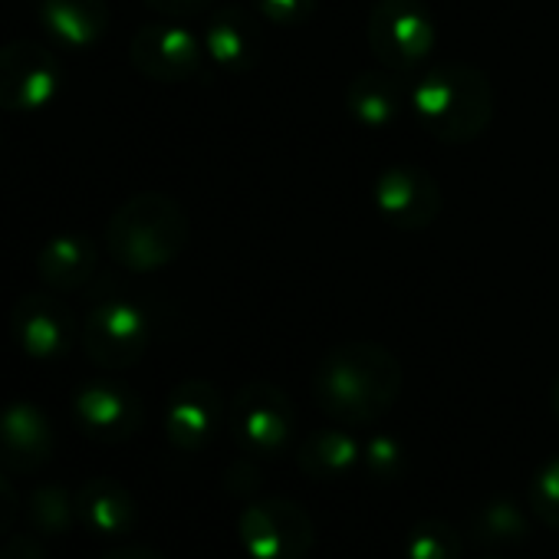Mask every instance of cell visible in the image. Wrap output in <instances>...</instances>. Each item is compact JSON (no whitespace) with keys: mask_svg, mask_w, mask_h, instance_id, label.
Returning <instances> with one entry per match:
<instances>
[{"mask_svg":"<svg viewBox=\"0 0 559 559\" xmlns=\"http://www.w3.org/2000/svg\"><path fill=\"white\" fill-rule=\"evenodd\" d=\"M399 395L402 362L392 349L369 340L333 346L313 376V399L320 412L343 428H362L385 418Z\"/></svg>","mask_w":559,"mask_h":559,"instance_id":"6da1fadb","label":"cell"},{"mask_svg":"<svg viewBox=\"0 0 559 559\" xmlns=\"http://www.w3.org/2000/svg\"><path fill=\"white\" fill-rule=\"evenodd\" d=\"M412 109L431 139L467 145L493 122V83L471 63H444L415 83Z\"/></svg>","mask_w":559,"mask_h":559,"instance_id":"7a4b0ae2","label":"cell"},{"mask_svg":"<svg viewBox=\"0 0 559 559\" xmlns=\"http://www.w3.org/2000/svg\"><path fill=\"white\" fill-rule=\"evenodd\" d=\"M191 240L185 207L165 191H139L106 224L112 260L132 273H155L175 263Z\"/></svg>","mask_w":559,"mask_h":559,"instance_id":"3957f363","label":"cell"},{"mask_svg":"<svg viewBox=\"0 0 559 559\" xmlns=\"http://www.w3.org/2000/svg\"><path fill=\"white\" fill-rule=\"evenodd\" d=\"M237 539L247 559H307L317 523L294 497H263L240 513Z\"/></svg>","mask_w":559,"mask_h":559,"instance_id":"277c9868","label":"cell"},{"mask_svg":"<svg viewBox=\"0 0 559 559\" xmlns=\"http://www.w3.org/2000/svg\"><path fill=\"white\" fill-rule=\"evenodd\" d=\"M366 37L382 70L408 73L435 50V21L425 0H376Z\"/></svg>","mask_w":559,"mask_h":559,"instance_id":"5b68a950","label":"cell"},{"mask_svg":"<svg viewBox=\"0 0 559 559\" xmlns=\"http://www.w3.org/2000/svg\"><path fill=\"white\" fill-rule=\"evenodd\" d=\"M230 431L250 457H276L297 431L290 395L273 382H247L230 402Z\"/></svg>","mask_w":559,"mask_h":559,"instance_id":"8992f818","label":"cell"},{"mask_svg":"<svg viewBox=\"0 0 559 559\" xmlns=\"http://www.w3.org/2000/svg\"><path fill=\"white\" fill-rule=\"evenodd\" d=\"M148 343L152 323L145 310L129 297H106L83 320V349L99 369L119 372L135 366Z\"/></svg>","mask_w":559,"mask_h":559,"instance_id":"52a82bcc","label":"cell"},{"mask_svg":"<svg viewBox=\"0 0 559 559\" xmlns=\"http://www.w3.org/2000/svg\"><path fill=\"white\" fill-rule=\"evenodd\" d=\"M63 83L60 57L37 40H11L0 47V109L40 112Z\"/></svg>","mask_w":559,"mask_h":559,"instance_id":"ba28073f","label":"cell"},{"mask_svg":"<svg viewBox=\"0 0 559 559\" xmlns=\"http://www.w3.org/2000/svg\"><path fill=\"white\" fill-rule=\"evenodd\" d=\"M372 204L379 217L405 234L431 227L444 207L441 185L415 165H392L372 185Z\"/></svg>","mask_w":559,"mask_h":559,"instance_id":"9c48e42d","label":"cell"},{"mask_svg":"<svg viewBox=\"0 0 559 559\" xmlns=\"http://www.w3.org/2000/svg\"><path fill=\"white\" fill-rule=\"evenodd\" d=\"M73 418L83 435L103 444L129 441L145 418L142 399L116 379H93L83 382L73 395Z\"/></svg>","mask_w":559,"mask_h":559,"instance_id":"30bf717a","label":"cell"},{"mask_svg":"<svg viewBox=\"0 0 559 559\" xmlns=\"http://www.w3.org/2000/svg\"><path fill=\"white\" fill-rule=\"evenodd\" d=\"M204 44L175 24H152L135 31L129 40V60L132 67L155 83H185L201 70Z\"/></svg>","mask_w":559,"mask_h":559,"instance_id":"8fae6325","label":"cell"},{"mask_svg":"<svg viewBox=\"0 0 559 559\" xmlns=\"http://www.w3.org/2000/svg\"><path fill=\"white\" fill-rule=\"evenodd\" d=\"M14 343L40 362L60 359L73 349V313L57 294H24L11 313Z\"/></svg>","mask_w":559,"mask_h":559,"instance_id":"7c38bea8","label":"cell"},{"mask_svg":"<svg viewBox=\"0 0 559 559\" xmlns=\"http://www.w3.org/2000/svg\"><path fill=\"white\" fill-rule=\"evenodd\" d=\"M57 431L50 415L34 402L0 405V467L11 474H34L50 464Z\"/></svg>","mask_w":559,"mask_h":559,"instance_id":"4fadbf2b","label":"cell"},{"mask_svg":"<svg viewBox=\"0 0 559 559\" xmlns=\"http://www.w3.org/2000/svg\"><path fill=\"white\" fill-rule=\"evenodd\" d=\"M224 402L214 382L207 379H185L175 385L165 405V438L178 451H201L221 425Z\"/></svg>","mask_w":559,"mask_h":559,"instance_id":"5bb4252c","label":"cell"},{"mask_svg":"<svg viewBox=\"0 0 559 559\" xmlns=\"http://www.w3.org/2000/svg\"><path fill=\"white\" fill-rule=\"evenodd\" d=\"M204 53L227 73H250L263 60V24L253 11L221 4L204 27Z\"/></svg>","mask_w":559,"mask_h":559,"instance_id":"9a60e30c","label":"cell"},{"mask_svg":"<svg viewBox=\"0 0 559 559\" xmlns=\"http://www.w3.org/2000/svg\"><path fill=\"white\" fill-rule=\"evenodd\" d=\"M76 523L96 539H122L139 523V503L132 490L116 477H90L76 490Z\"/></svg>","mask_w":559,"mask_h":559,"instance_id":"2e32d148","label":"cell"},{"mask_svg":"<svg viewBox=\"0 0 559 559\" xmlns=\"http://www.w3.org/2000/svg\"><path fill=\"white\" fill-rule=\"evenodd\" d=\"M99 266V250L86 234L67 230L53 234L40 253H37V270L44 276V284L53 294H76L90 284V276Z\"/></svg>","mask_w":559,"mask_h":559,"instance_id":"e0dca14e","label":"cell"},{"mask_svg":"<svg viewBox=\"0 0 559 559\" xmlns=\"http://www.w3.org/2000/svg\"><path fill=\"white\" fill-rule=\"evenodd\" d=\"M37 17L47 37L67 50H90L109 31L106 0H40Z\"/></svg>","mask_w":559,"mask_h":559,"instance_id":"ac0fdd59","label":"cell"},{"mask_svg":"<svg viewBox=\"0 0 559 559\" xmlns=\"http://www.w3.org/2000/svg\"><path fill=\"white\" fill-rule=\"evenodd\" d=\"M346 109L366 129H389L405 109V90L392 70H366L346 90Z\"/></svg>","mask_w":559,"mask_h":559,"instance_id":"d6986e66","label":"cell"},{"mask_svg":"<svg viewBox=\"0 0 559 559\" xmlns=\"http://www.w3.org/2000/svg\"><path fill=\"white\" fill-rule=\"evenodd\" d=\"M362 464V448L346 428H323L297 444V467L310 480H340Z\"/></svg>","mask_w":559,"mask_h":559,"instance_id":"ffe728a7","label":"cell"},{"mask_svg":"<svg viewBox=\"0 0 559 559\" xmlns=\"http://www.w3.org/2000/svg\"><path fill=\"white\" fill-rule=\"evenodd\" d=\"M27 520L34 533L47 536H63L76 523V493H70L60 484H40L27 497Z\"/></svg>","mask_w":559,"mask_h":559,"instance_id":"44dd1931","label":"cell"},{"mask_svg":"<svg viewBox=\"0 0 559 559\" xmlns=\"http://www.w3.org/2000/svg\"><path fill=\"white\" fill-rule=\"evenodd\" d=\"M402 556L405 559H461V536L451 523L431 516L408 530Z\"/></svg>","mask_w":559,"mask_h":559,"instance_id":"7402d4cb","label":"cell"},{"mask_svg":"<svg viewBox=\"0 0 559 559\" xmlns=\"http://www.w3.org/2000/svg\"><path fill=\"white\" fill-rule=\"evenodd\" d=\"M474 533L487 543H516L526 533V516L510 500H493L474 513Z\"/></svg>","mask_w":559,"mask_h":559,"instance_id":"603a6c76","label":"cell"},{"mask_svg":"<svg viewBox=\"0 0 559 559\" xmlns=\"http://www.w3.org/2000/svg\"><path fill=\"white\" fill-rule=\"evenodd\" d=\"M530 513L536 523L559 530V457L536 467L530 480Z\"/></svg>","mask_w":559,"mask_h":559,"instance_id":"cb8c5ba5","label":"cell"},{"mask_svg":"<svg viewBox=\"0 0 559 559\" xmlns=\"http://www.w3.org/2000/svg\"><path fill=\"white\" fill-rule=\"evenodd\" d=\"M250 4L260 21L280 31L304 27L317 14V0H250Z\"/></svg>","mask_w":559,"mask_h":559,"instance_id":"d4e9b609","label":"cell"},{"mask_svg":"<svg viewBox=\"0 0 559 559\" xmlns=\"http://www.w3.org/2000/svg\"><path fill=\"white\" fill-rule=\"evenodd\" d=\"M362 464L372 477L379 480H395L405 471V451L392 435H376L366 448H362Z\"/></svg>","mask_w":559,"mask_h":559,"instance_id":"484cf974","label":"cell"},{"mask_svg":"<svg viewBox=\"0 0 559 559\" xmlns=\"http://www.w3.org/2000/svg\"><path fill=\"white\" fill-rule=\"evenodd\" d=\"M21 493H17V487H14V480H11V471L8 467H0V536H4L14 523H17V516H21Z\"/></svg>","mask_w":559,"mask_h":559,"instance_id":"4316f807","label":"cell"},{"mask_svg":"<svg viewBox=\"0 0 559 559\" xmlns=\"http://www.w3.org/2000/svg\"><path fill=\"white\" fill-rule=\"evenodd\" d=\"M145 4L165 17H191V14H201L204 8H211L214 0H145Z\"/></svg>","mask_w":559,"mask_h":559,"instance_id":"83f0119b","label":"cell"},{"mask_svg":"<svg viewBox=\"0 0 559 559\" xmlns=\"http://www.w3.org/2000/svg\"><path fill=\"white\" fill-rule=\"evenodd\" d=\"M0 559H47L40 539L34 536H14L4 549H0Z\"/></svg>","mask_w":559,"mask_h":559,"instance_id":"f1b7e54d","label":"cell"},{"mask_svg":"<svg viewBox=\"0 0 559 559\" xmlns=\"http://www.w3.org/2000/svg\"><path fill=\"white\" fill-rule=\"evenodd\" d=\"M99 559H165L158 549H152V546H132V543H119V546H112V549H106Z\"/></svg>","mask_w":559,"mask_h":559,"instance_id":"f546056e","label":"cell"},{"mask_svg":"<svg viewBox=\"0 0 559 559\" xmlns=\"http://www.w3.org/2000/svg\"><path fill=\"white\" fill-rule=\"evenodd\" d=\"M549 399H552V412H556V418H559V376H556V382H552V392H549Z\"/></svg>","mask_w":559,"mask_h":559,"instance_id":"4dcf8cb0","label":"cell"}]
</instances>
